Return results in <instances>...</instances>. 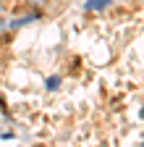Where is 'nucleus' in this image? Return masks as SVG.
<instances>
[{"label":"nucleus","mask_w":144,"mask_h":147,"mask_svg":"<svg viewBox=\"0 0 144 147\" xmlns=\"http://www.w3.org/2000/svg\"><path fill=\"white\" fill-rule=\"evenodd\" d=\"M34 147H42V144H34Z\"/></svg>","instance_id":"obj_6"},{"label":"nucleus","mask_w":144,"mask_h":147,"mask_svg":"<svg viewBox=\"0 0 144 147\" xmlns=\"http://www.w3.org/2000/svg\"><path fill=\"white\" fill-rule=\"evenodd\" d=\"M110 3H113V0H86V11H102Z\"/></svg>","instance_id":"obj_1"},{"label":"nucleus","mask_w":144,"mask_h":147,"mask_svg":"<svg viewBox=\"0 0 144 147\" xmlns=\"http://www.w3.org/2000/svg\"><path fill=\"white\" fill-rule=\"evenodd\" d=\"M31 5H42V3H47V0H29Z\"/></svg>","instance_id":"obj_3"},{"label":"nucleus","mask_w":144,"mask_h":147,"mask_svg":"<svg viewBox=\"0 0 144 147\" xmlns=\"http://www.w3.org/2000/svg\"><path fill=\"white\" fill-rule=\"evenodd\" d=\"M3 40H5V37H0V45H3Z\"/></svg>","instance_id":"obj_5"},{"label":"nucleus","mask_w":144,"mask_h":147,"mask_svg":"<svg viewBox=\"0 0 144 147\" xmlns=\"http://www.w3.org/2000/svg\"><path fill=\"white\" fill-rule=\"evenodd\" d=\"M58 84H60V76H50L47 79V89H58Z\"/></svg>","instance_id":"obj_2"},{"label":"nucleus","mask_w":144,"mask_h":147,"mask_svg":"<svg viewBox=\"0 0 144 147\" xmlns=\"http://www.w3.org/2000/svg\"><path fill=\"white\" fill-rule=\"evenodd\" d=\"M3 26H5V21H0V29H3Z\"/></svg>","instance_id":"obj_4"}]
</instances>
